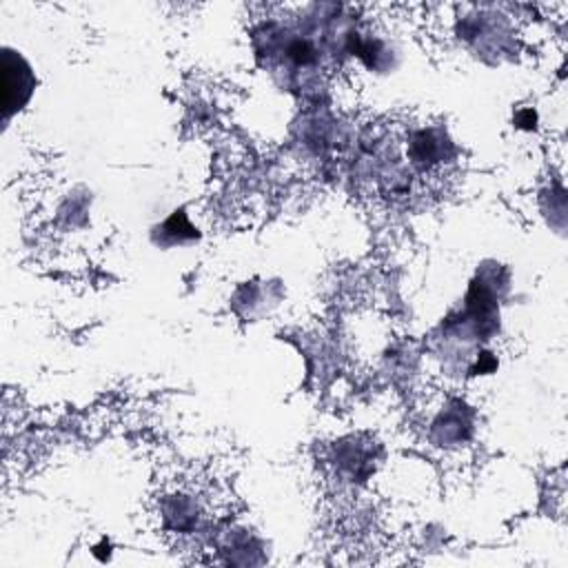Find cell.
I'll list each match as a JSON object with an SVG mask.
<instances>
[{
    "label": "cell",
    "mask_w": 568,
    "mask_h": 568,
    "mask_svg": "<svg viewBox=\"0 0 568 568\" xmlns=\"http://www.w3.org/2000/svg\"><path fill=\"white\" fill-rule=\"evenodd\" d=\"M36 75L29 62L13 49H2V106L4 120L18 113L33 95Z\"/></svg>",
    "instance_id": "obj_1"
}]
</instances>
